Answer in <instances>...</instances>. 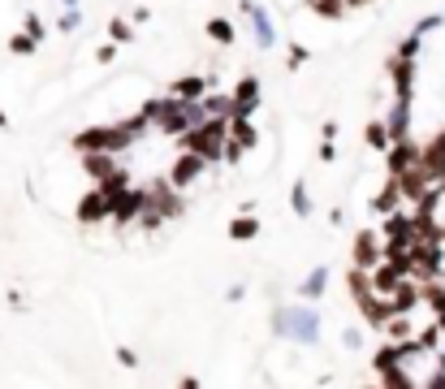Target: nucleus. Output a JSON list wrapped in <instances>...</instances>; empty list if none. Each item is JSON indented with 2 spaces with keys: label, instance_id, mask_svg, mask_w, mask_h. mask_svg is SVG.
Listing matches in <instances>:
<instances>
[{
  "label": "nucleus",
  "instance_id": "28",
  "mask_svg": "<svg viewBox=\"0 0 445 389\" xmlns=\"http://www.w3.org/2000/svg\"><path fill=\"white\" fill-rule=\"evenodd\" d=\"M113 39H130V26L126 22H113Z\"/></svg>",
  "mask_w": 445,
  "mask_h": 389
},
{
  "label": "nucleus",
  "instance_id": "3",
  "mask_svg": "<svg viewBox=\"0 0 445 389\" xmlns=\"http://www.w3.org/2000/svg\"><path fill=\"white\" fill-rule=\"evenodd\" d=\"M126 143H134V139L126 135V125H113V130L95 125V130H83V135H78V147H83V151H121Z\"/></svg>",
  "mask_w": 445,
  "mask_h": 389
},
{
  "label": "nucleus",
  "instance_id": "18",
  "mask_svg": "<svg viewBox=\"0 0 445 389\" xmlns=\"http://www.w3.org/2000/svg\"><path fill=\"white\" fill-rule=\"evenodd\" d=\"M398 199H402V195H398V182H389V186L376 195V212H393V207H398Z\"/></svg>",
  "mask_w": 445,
  "mask_h": 389
},
{
  "label": "nucleus",
  "instance_id": "12",
  "mask_svg": "<svg viewBox=\"0 0 445 389\" xmlns=\"http://www.w3.org/2000/svg\"><path fill=\"white\" fill-rule=\"evenodd\" d=\"M415 161H419V147L398 139V143H393V151H389V173H402V169H411Z\"/></svg>",
  "mask_w": 445,
  "mask_h": 389
},
{
  "label": "nucleus",
  "instance_id": "10",
  "mask_svg": "<svg viewBox=\"0 0 445 389\" xmlns=\"http://www.w3.org/2000/svg\"><path fill=\"white\" fill-rule=\"evenodd\" d=\"M367 273H372V290H381V294H393V290H398V281L407 277L398 264H389V259H385V264H376V268H367Z\"/></svg>",
  "mask_w": 445,
  "mask_h": 389
},
{
  "label": "nucleus",
  "instance_id": "26",
  "mask_svg": "<svg viewBox=\"0 0 445 389\" xmlns=\"http://www.w3.org/2000/svg\"><path fill=\"white\" fill-rule=\"evenodd\" d=\"M294 207H299V212H303V217L311 212V203H307V195H303V186H294Z\"/></svg>",
  "mask_w": 445,
  "mask_h": 389
},
{
  "label": "nucleus",
  "instance_id": "25",
  "mask_svg": "<svg viewBox=\"0 0 445 389\" xmlns=\"http://www.w3.org/2000/svg\"><path fill=\"white\" fill-rule=\"evenodd\" d=\"M31 48H35V39H31V35H17V39H13V52H17V57H27Z\"/></svg>",
  "mask_w": 445,
  "mask_h": 389
},
{
  "label": "nucleus",
  "instance_id": "16",
  "mask_svg": "<svg viewBox=\"0 0 445 389\" xmlns=\"http://www.w3.org/2000/svg\"><path fill=\"white\" fill-rule=\"evenodd\" d=\"M234 125H229V139L234 143H242V147H255V130H251V121L246 117H229Z\"/></svg>",
  "mask_w": 445,
  "mask_h": 389
},
{
  "label": "nucleus",
  "instance_id": "15",
  "mask_svg": "<svg viewBox=\"0 0 445 389\" xmlns=\"http://www.w3.org/2000/svg\"><path fill=\"white\" fill-rule=\"evenodd\" d=\"M204 87H208L204 78H195V74H190V78H182V83L173 87V95H178V100H190V104H195V100H204Z\"/></svg>",
  "mask_w": 445,
  "mask_h": 389
},
{
  "label": "nucleus",
  "instance_id": "4",
  "mask_svg": "<svg viewBox=\"0 0 445 389\" xmlns=\"http://www.w3.org/2000/svg\"><path fill=\"white\" fill-rule=\"evenodd\" d=\"M441 251L437 243H411V264H407V277H419V281H432L441 273Z\"/></svg>",
  "mask_w": 445,
  "mask_h": 389
},
{
  "label": "nucleus",
  "instance_id": "6",
  "mask_svg": "<svg viewBox=\"0 0 445 389\" xmlns=\"http://www.w3.org/2000/svg\"><path fill=\"white\" fill-rule=\"evenodd\" d=\"M199 173H204V156L199 151H186V156H178V165L169 169V186H190Z\"/></svg>",
  "mask_w": 445,
  "mask_h": 389
},
{
  "label": "nucleus",
  "instance_id": "8",
  "mask_svg": "<svg viewBox=\"0 0 445 389\" xmlns=\"http://www.w3.org/2000/svg\"><path fill=\"white\" fill-rule=\"evenodd\" d=\"M108 212H113V203H108V195H104L100 186H95V191L78 203V221H83V225H95V221L108 217Z\"/></svg>",
  "mask_w": 445,
  "mask_h": 389
},
{
  "label": "nucleus",
  "instance_id": "7",
  "mask_svg": "<svg viewBox=\"0 0 445 389\" xmlns=\"http://www.w3.org/2000/svg\"><path fill=\"white\" fill-rule=\"evenodd\" d=\"M419 165H424V173H428L432 182L445 177V135H437L424 151H419Z\"/></svg>",
  "mask_w": 445,
  "mask_h": 389
},
{
  "label": "nucleus",
  "instance_id": "5",
  "mask_svg": "<svg viewBox=\"0 0 445 389\" xmlns=\"http://www.w3.org/2000/svg\"><path fill=\"white\" fill-rule=\"evenodd\" d=\"M108 203H113L117 225H130V221L143 212V207H147V191H121V195H113Z\"/></svg>",
  "mask_w": 445,
  "mask_h": 389
},
{
  "label": "nucleus",
  "instance_id": "23",
  "mask_svg": "<svg viewBox=\"0 0 445 389\" xmlns=\"http://www.w3.org/2000/svg\"><path fill=\"white\" fill-rule=\"evenodd\" d=\"M367 143H372V147H385V143H389V135H385V125H376V121L367 125Z\"/></svg>",
  "mask_w": 445,
  "mask_h": 389
},
{
  "label": "nucleus",
  "instance_id": "20",
  "mask_svg": "<svg viewBox=\"0 0 445 389\" xmlns=\"http://www.w3.org/2000/svg\"><path fill=\"white\" fill-rule=\"evenodd\" d=\"M204 113H216V117H229V113H234V100H225V95H208V100H204Z\"/></svg>",
  "mask_w": 445,
  "mask_h": 389
},
{
  "label": "nucleus",
  "instance_id": "13",
  "mask_svg": "<svg viewBox=\"0 0 445 389\" xmlns=\"http://www.w3.org/2000/svg\"><path fill=\"white\" fill-rule=\"evenodd\" d=\"M389 69H393V83H398V95L411 100V57H402V52H398V57L389 61Z\"/></svg>",
  "mask_w": 445,
  "mask_h": 389
},
{
  "label": "nucleus",
  "instance_id": "21",
  "mask_svg": "<svg viewBox=\"0 0 445 389\" xmlns=\"http://www.w3.org/2000/svg\"><path fill=\"white\" fill-rule=\"evenodd\" d=\"M389 135H393V139H402V135H407V100L398 104V109H393V121H389Z\"/></svg>",
  "mask_w": 445,
  "mask_h": 389
},
{
  "label": "nucleus",
  "instance_id": "24",
  "mask_svg": "<svg viewBox=\"0 0 445 389\" xmlns=\"http://www.w3.org/2000/svg\"><path fill=\"white\" fill-rule=\"evenodd\" d=\"M303 61H307V48H303V43H294V48H290V69H299Z\"/></svg>",
  "mask_w": 445,
  "mask_h": 389
},
{
  "label": "nucleus",
  "instance_id": "31",
  "mask_svg": "<svg viewBox=\"0 0 445 389\" xmlns=\"http://www.w3.org/2000/svg\"><path fill=\"white\" fill-rule=\"evenodd\" d=\"M441 243H445V229H441Z\"/></svg>",
  "mask_w": 445,
  "mask_h": 389
},
{
  "label": "nucleus",
  "instance_id": "14",
  "mask_svg": "<svg viewBox=\"0 0 445 389\" xmlns=\"http://www.w3.org/2000/svg\"><path fill=\"white\" fill-rule=\"evenodd\" d=\"M385 233H389V238H415V217L389 212V221H385Z\"/></svg>",
  "mask_w": 445,
  "mask_h": 389
},
{
  "label": "nucleus",
  "instance_id": "17",
  "mask_svg": "<svg viewBox=\"0 0 445 389\" xmlns=\"http://www.w3.org/2000/svg\"><path fill=\"white\" fill-rule=\"evenodd\" d=\"M208 35H212L216 43H234V26H229L225 18H212V22H208Z\"/></svg>",
  "mask_w": 445,
  "mask_h": 389
},
{
  "label": "nucleus",
  "instance_id": "9",
  "mask_svg": "<svg viewBox=\"0 0 445 389\" xmlns=\"http://www.w3.org/2000/svg\"><path fill=\"white\" fill-rule=\"evenodd\" d=\"M381 264V247L372 238V229H363L355 238V268H376Z\"/></svg>",
  "mask_w": 445,
  "mask_h": 389
},
{
  "label": "nucleus",
  "instance_id": "11",
  "mask_svg": "<svg viewBox=\"0 0 445 389\" xmlns=\"http://www.w3.org/2000/svg\"><path fill=\"white\" fill-rule=\"evenodd\" d=\"M255 100H260V83H255V78H242V83H238V95H234V113H229V117H246V113L255 109Z\"/></svg>",
  "mask_w": 445,
  "mask_h": 389
},
{
  "label": "nucleus",
  "instance_id": "2",
  "mask_svg": "<svg viewBox=\"0 0 445 389\" xmlns=\"http://www.w3.org/2000/svg\"><path fill=\"white\" fill-rule=\"evenodd\" d=\"M143 113L152 117L164 135H186V130H190V117H195L190 100H156V104H147Z\"/></svg>",
  "mask_w": 445,
  "mask_h": 389
},
{
  "label": "nucleus",
  "instance_id": "1",
  "mask_svg": "<svg viewBox=\"0 0 445 389\" xmlns=\"http://www.w3.org/2000/svg\"><path fill=\"white\" fill-rule=\"evenodd\" d=\"M225 135H229V117H212L204 125L186 130V147L199 151L204 161H220V151H225Z\"/></svg>",
  "mask_w": 445,
  "mask_h": 389
},
{
  "label": "nucleus",
  "instance_id": "27",
  "mask_svg": "<svg viewBox=\"0 0 445 389\" xmlns=\"http://www.w3.org/2000/svg\"><path fill=\"white\" fill-rule=\"evenodd\" d=\"M113 57H117V48H113V43H104V48H100V52H95V61H100V65H108V61H113Z\"/></svg>",
  "mask_w": 445,
  "mask_h": 389
},
{
  "label": "nucleus",
  "instance_id": "22",
  "mask_svg": "<svg viewBox=\"0 0 445 389\" xmlns=\"http://www.w3.org/2000/svg\"><path fill=\"white\" fill-rule=\"evenodd\" d=\"M311 9L325 18H341V0H311Z\"/></svg>",
  "mask_w": 445,
  "mask_h": 389
},
{
  "label": "nucleus",
  "instance_id": "30",
  "mask_svg": "<svg viewBox=\"0 0 445 389\" xmlns=\"http://www.w3.org/2000/svg\"><path fill=\"white\" fill-rule=\"evenodd\" d=\"M0 125H9V117H5V113H0Z\"/></svg>",
  "mask_w": 445,
  "mask_h": 389
},
{
  "label": "nucleus",
  "instance_id": "19",
  "mask_svg": "<svg viewBox=\"0 0 445 389\" xmlns=\"http://www.w3.org/2000/svg\"><path fill=\"white\" fill-rule=\"evenodd\" d=\"M255 229H260V225H255L251 217H238V221L229 225V238H238V243H246V238H255Z\"/></svg>",
  "mask_w": 445,
  "mask_h": 389
},
{
  "label": "nucleus",
  "instance_id": "29",
  "mask_svg": "<svg viewBox=\"0 0 445 389\" xmlns=\"http://www.w3.org/2000/svg\"><path fill=\"white\" fill-rule=\"evenodd\" d=\"M341 5H367V0H341Z\"/></svg>",
  "mask_w": 445,
  "mask_h": 389
}]
</instances>
